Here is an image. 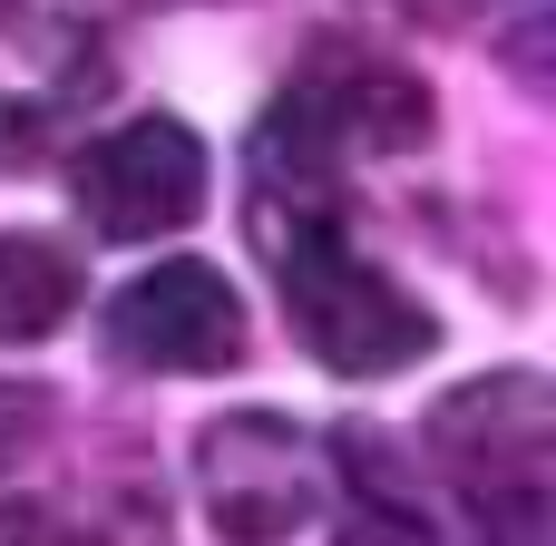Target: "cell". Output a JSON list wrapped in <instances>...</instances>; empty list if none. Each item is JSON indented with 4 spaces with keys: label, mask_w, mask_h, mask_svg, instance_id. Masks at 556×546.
I'll return each mask as SVG.
<instances>
[{
    "label": "cell",
    "mask_w": 556,
    "mask_h": 546,
    "mask_svg": "<svg viewBox=\"0 0 556 546\" xmlns=\"http://www.w3.org/2000/svg\"><path fill=\"white\" fill-rule=\"evenodd\" d=\"M430 459L440 479L479 508L489 546H538L556 488V391L547 371H479L430 410Z\"/></svg>",
    "instance_id": "6da1fadb"
},
{
    "label": "cell",
    "mask_w": 556,
    "mask_h": 546,
    "mask_svg": "<svg viewBox=\"0 0 556 546\" xmlns=\"http://www.w3.org/2000/svg\"><path fill=\"white\" fill-rule=\"evenodd\" d=\"M420 137H430V88H420V68H401L371 39H323L254 127L264 156L313 166V176H342L352 156H401Z\"/></svg>",
    "instance_id": "7a4b0ae2"
},
{
    "label": "cell",
    "mask_w": 556,
    "mask_h": 546,
    "mask_svg": "<svg viewBox=\"0 0 556 546\" xmlns=\"http://www.w3.org/2000/svg\"><path fill=\"white\" fill-rule=\"evenodd\" d=\"M274 274H283L293 342H303L323 371H342V381H381V371H410L420 352H440L430 303H420V293H401L371 254H352V234H342V225L293 234V244L274 254Z\"/></svg>",
    "instance_id": "3957f363"
},
{
    "label": "cell",
    "mask_w": 556,
    "mask_h": 546,
    "mask_svg": "<svg viewBox=\"0 0 556 546\" xmlns=\"http://www.w3.org/2000/svg\"><path fill=\"white\" fill-rule=\"evenodd\" d=\"M323 488H332V459L313 449L303 420L283 410H225L205 420L195 440V498L215 518L225 546H283L323 518Z\"/></svg>",
    "instance_id": "277c9868"
},
{
    "label": "cell",
    "mask_w": 556,
    "mask_h": 546,
    "mask_svg": "<svg viewBox=\"0 0 556 546\" xmlns=\"http://www.w3.org/2000/svg\"><path fill=\"white\" fill-rule=\"evenodd\" d=\"M195 205H205V137L186 117H127L78 156V215L108 244L176 234Z\"/></svg>",
    "instance_id": "5b68a950"
},
{
    "label": "cell",
    "mask_w": 556,
    "mask_h": 546,
    "mask_svg": "<svg viewBox=\"0 0 556 546\" xmlns=\"http://www.w3.org/2000/svg\"><path fill=\"white\" fill-rule=\"evenodd\" d=\"M108 342L137 361V371H176V381H205V371H235L244 361V303L215 264L176 254L156 274H137L117 303H108Z\"/></svg>",
    "instance_id": "8992f818"
},
{
    "label": "cell",
    "mask_w": 556,
    "mask_h": 546,
    "mask_svg": "<svg viewBox=\"0 0 556 546\" xmlns=\"http://www.w3.org/2000/svg\"><path fill=\"white\" fill-rule=\"evenodd\" d=\"M323 459L352 479V508H342V537L332 546H430V518L410 508V469L391 459V440L371 420H352Z\"/></svg>",
    "instance_id": "52a82bcc"
},
{
    "label": "cell",
    "mask_w": 556,
    "mask_h": 546,
    "mask_svg": "<svg viewBox=\"0 0 556 546\" xmlns=\"http://www.w3.org/2000/svg\"><path fill=\"white\" fill-rule=\"evenodd\" d=\"M78 313V264L49 234H0V342H39Z\"/></svg>",
    "instance_id": "ba28073f"
},
{
    "label": "cell",
    "mask_w": 556,
    "mask_h": 546,
    "mask_svg": "<svg viewBox=\"0 0 556 546\" xmlns=\"http://www.w3.org/2000/svg\"><path fill=\"white\" fill-rule=\"evenodd\" d=\"M0 546H176L147 498H117L98 518L59 508V498H0Z\"/></svg>",
    "instance_id": "9c48e42d"
},
{
    "label": "cell",
    "mask_w": 556,
    "mask_h": 546,
    "mask_svg": "<svg viewBox=\"0 0 556 546\" xmlns=\"http://www.w3.org/2000/svg\"><path fill=\"white\" fill-rule=\"evenodd\" d=\"M39 440H49V391L0 381V469H10V459H29Z\"/></svg>",
    "instance_id": "30bf717a"
},
{
    "label": "cell",
    "mask_w": 556,
    "mask_h": 546,
    "mask_svg": "<svg viewBox=\"0 0 556 546\" xmlns=\"http://www.w3.org/2000/svg\"><path fill=\"white\" fill-rule=\"evenodd\" d=\"M49 137H59V98H0V156L10 166H29Z\"/></svg>",
    "instance_id": "8fae6325"
},
{
    "label": "cell",
    "mask_w": 556,
    "mask_h": 546,
    "mask_svg": "<svg viewBox=\"0 0 556 546\" xmlns=\"http://www.w3.org/2000/svg\"><path fill=\"white\" fill-rule=\"evenodd\" d=\"M371 10H381V20H401V29H440V39H450V29H469L489 0H371Z\"/></svg>",
    "instance_id": "7c38bea8"
},
{
    "label": "cell",
    "mask_w": 556,
    "mask_h": 546,
    "mask_svg": "<svg viewBox=\"0 0 556 546\" xmlns=\"http://www.w3.org/2000/svg\"><path fill=\"white\" fill-rule=\"evenodd\" d=\"M10 20H20V0H0V29H10Z\"/></svg>",
    "instance_id": "4fadbf2b"
}]
</instances>
